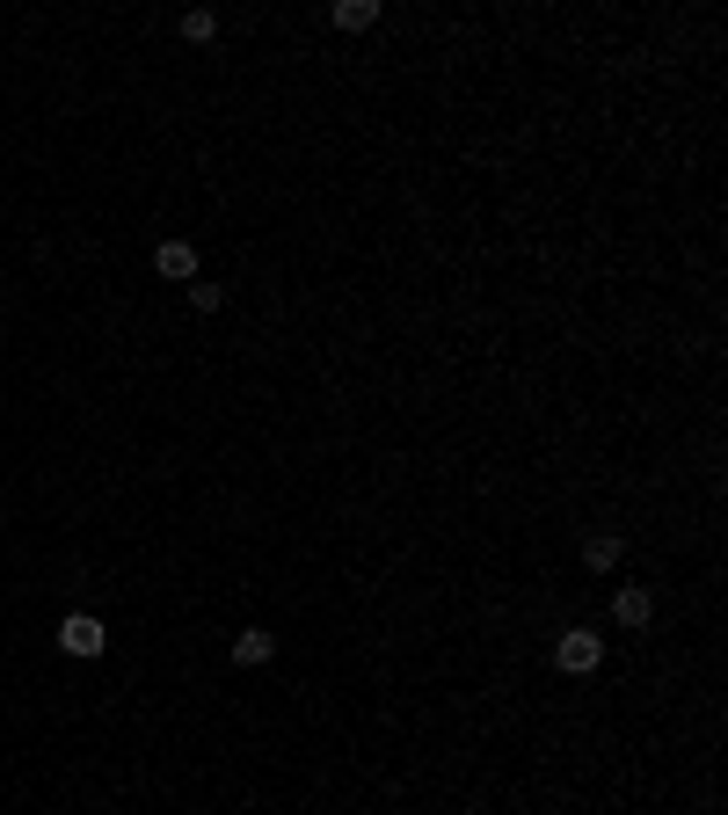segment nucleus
<instances>
[{"label":"nucleus","mask_w":728,"mask_h":815,"mask_svg":"<svg viewBox=\"0 0 728 815\" xmlns=\"http://www.w3.org/2000/svg\"><path fill=\"white\" fill-rule=\"evenodd\" d=\"M59 648H66V656H81V662H95L110 648V634H103V619H95V612H66V619H59Z\"/></svg>","instance_id":"obj_1"},{"label":"nucleus","mask_w":728,"mask_h":815,"mask_svg":"<svg viewBox=\"0 0 728 815\" xmlns=\"http://www.w3.org/2000/svg\"><path fill=\"white\" fill-rule=\"evenodd\" d=\"M554 662H561V670H569V677H590V670H597V662H605V641H597L590 626H569V634H561V641H554Z\"/></svg>","instance_id":"obj_2"},{"label":"nucleus","mask_w":728,"mask_h":815,"mask_svg":"<svg viewBox=\"0 0 728 815\" xmlns=\"http://www.w3.org/2000/svg\"><path fill=\"white\" fill-rule=\"evenodd\" d=\"M154 270L175 284H197V241H160L154 248Z\"/></svg>","instance_id":"obj_3"},{"label":"nucleus","mask_w":728,"mask_h":815,"mask_svg":"<svg viewBox=\"0 0 728 815\" xmlns=\"http://www.w3.org/2000/svg\"><path fill=\"white\" fill-rule=\"evenodd\" d=\"M612 619H620V626H648V619H656V597H648L642 583H620V597H612Z\"/></svg>","instance_id":"obj_4"},{"label":"nucleus","mask_w":728,"mask_h":815,"mask_svg":"<svg viewBox=\"0 0 728 815\" xmlns=\"http://www.w3.org/2000/svg\"><path fill=\"white\" fill-rule=\"evenodd\" d=\"M270 656H278V634H270V626H241V634H233V662L256 670V662H270Z\"/></svg>","instance_id":"obj_5"},{"label":"nucleus","mask_w":728,"mask_h":815,"mask_svg":"<svg viewBox=\"0 0 728 815\" xmlns=\"http://www.w3.org/2000/svg\"><path fill=\"white\" fill-rule=\"evenodd\" d=\"M329 22L335 30H372V22H379V0H335Z\"/></svg>","instance_id":"obj_6"},{"label":"nucleus","mask_w":728,"mask_h":815,"mask_svg":"<svg viewBox=\"0 0 728 815\" xmlns=\"http://www.w3.org/2000/svg\"><path fill=\"white\" fill-rule=\"evenodd\" d=\"M583 568H597V575H612V568H620V539H612V532H597V539H583Z\"/></svg>","instance_id":"obj_7"},{"label":"nucleus","mask_w":728,"mask_h":815,"mask_svg":"<svg viewBox=\"0 0 728 815\" xmlns=\"http://www.w3.org/2000/svg\"><path fill=\"white\" fill-rule=\"evenodd\" d=\"M183 36H190V44H211V36H219V15H211V8H190V15H183Z\"/></svg>","instance_id":"obj_8"},{"label":"nucleus","mask_w":728,"mask_h":815,"mask_svg":"<svg viewBox=\"0 0 728 815\" xmlns=\"http://www.w3.org/2000/svg\"><path fill=\"white\" fill-rule=\"evenodd\" d=\"M219 299H226V292H219L211 278H197V284H190V306H197V313H219Z\"/></svg>","instance_id":"obj_9"}]
</instances>
